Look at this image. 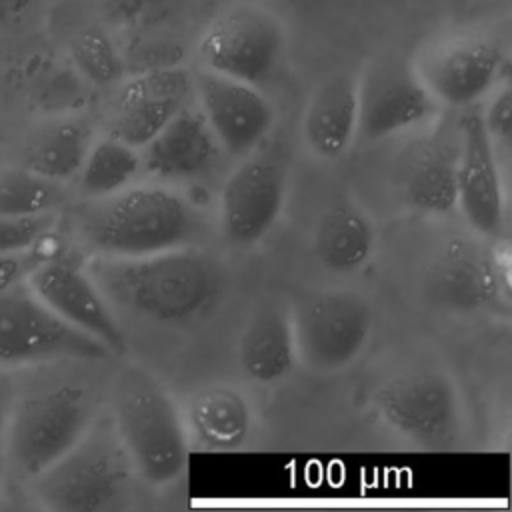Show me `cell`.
Wrapping results in <instances>:
<instances>
[{
  "label": "cell",
  "instance_id": "1",
  "mask_svg": "<svg viewBox=\"0 0 512 512\" xmlns=\"http://www.w3.org/2000/svg\"><path fill=\"white\" fill-rule=\"evenodd\" d=\"M84 266L114 314L122 310L160 324L200 316L222 288L218 264L188 244L130 258L90 254Z\"/></svg>",
  "mask_w": 512,
  "mask_h": 512
},
{
  "label": "cell",
  "instance_id": "2",
  "mask_svg": "<svg viewBox=\"0 0 512 512\" xmlns=\"http://www.w3.org/2000/svg\"><path fill=\"white\" fill-rule=\"evenodd\" d=\"M198 226L188 200L162 186H126L102 198H88L74 216L76 234L90 254L112 258L186 246Z\"/></svg>",
  "mask_w": 512,
  "mask_h": 512
},
{
  "label": "cell",
  "instance_id": "3",
  "mask_svg": "<svg viewBox=\"0 0 512 512\" xmlns=\"http://www.w3.org/2000/svg\"><path fill=\"white\" fill-rule=\"evenodd\" d=\"M112 422L136 468L154 486L174 482L188 462L184 420L158 378L124 368L112 386Z\"/></svg>",
  "mask_w": 512,
  "mask_h": 512
},
{
  "label": "cell",
  "instance_id": "4",
  "mask_svg": "<svg viewBox=\"0 0 512 512\" xmlns=\"http://www.w3.org/2000/svg\"><path fill=\"white\" fill-rule=\"evenodd\" d=\"M136 468L112 418L86 432L28 484L40 506L56 512H108L128 496Z\"/></svg>",
  "mask_w": 512,
  "mask_h": 512
},
{
  "label": "cell",
  "instance_id": "5",
  "mask_svg": "<svg viewBox=\"0 0 512 512\" xmlns=\"http://www.w3.org/2000/svg\"><path fill=\"white\" fill-rule=\"evenodd\" d=\"M96 408L90 392L76 382L18 390L2 432L8 472L26 482L58 460L92 424Z\"/></svg>",
  "mask_w": 512,
  "mask_h": 512
},
{
  "label": "cell",
  "instance_id": "6",
  "mask_svg": "<svg viewBox=\"0 0 512 512\" xmlns=\"http://www.w3.org/2000/svg\"><path fill=\"white\" fill-rule=\"evenodd\" d=\"M108 356L112 354L104 344L54 314L26 280L0 292L2 370L56 360H102Z\"/></svg>",
  "mask_w": 512,
  "mask_h": 512
},
{
  "label": "cell",
  "instance_id": "7",
  "mask_svg": "<svg viewBox=\"0 0 512 512\" xmlns=\"http://www.w3.org/2000/svg\"><path fill=\"white\" fill-rule=\"evenodd\" d=\"M382 422L424 450H448L462 432V406L452 380L438 370L394 376L374 394Z\"/></svg>",
  "mask_w": 512,
  "mask_h": 512
},
{
  "label": "cell",
  "instance_id": "8",
  "mask_svg": "<svg viewBox=\"0 0 512 512\" xmlns=\"http://www.w3.org/2000/svg\"><path fill=\"white\" fill-rule=\"evenodd\" d=\"M296 356L316 370H342L358 358L372 332V308L356 292L320 290L290 310Z\"/></svg>",
  "mask_w": 512,
  "mask_h": 512
},
{
  "label": "cell",
  "instance_id": "9",
  "mask_svg": "<svg viewBox=\"0 0 512 512\" xmlns=\"http://www.w3.org/2000/svg\"><path fill=\"white\" fill-rule=\"evenodd\" d=\"M284 48L280 20L266 8L240 4L206 26L196 52L202 68L260 88L276 74Z\"/></svg>",
  "mask_w": 512,
  "mask_h": 512
},
{
  "label": "cell",
  "instance_id": "10",
  "mask_svg": "<svg viewBox=\"0 0 512 512\" xmlns=\"http://www.w3.org/2000/svg\"><path fill=\"white\" fill-rule=\"evenodd\" d=\"M356 136L382 140L432 120L440 108L416 64L400 54L372 58L356 80Z\"/></svg>",
  "mask_w": 512,
  "mask_h": 512
},
{
  "label": "cell",
  "instance_id": "11",
  "mask_svg": "<svg viewBox=\"0 0 512 512\" xmlns=\"http://www.w3.org/2000/svg\"><path fill=\"white\" fill-rule=\"evenodd\" d=\"M26 282L64 322L104 344L110 354L126 352L124 330L84 262L52 250L30 270Z\"/></svg>",
  "mask_w": 512,
  "mask_h": 512
},
{
  "label": "cell",
  "instance_id": "12",
  "mask_svg": "<svg viewBox=\"0 0 512 512\" xmlns=\"http://www.w3.org/2000/svg\"><path fill=\"white\" fill-rule=\"evenodd\" d=\"M288 190V168L276 150H252L220 192V228L234 246L260 242L276 224Z\"/></svg>",
  "mask_w": 512,
  "mask_h": 512
},
{
  "label": "cell",
  "instance_id": "13",
  "mask_svg": "<svg viewBox=\"0 0 512 512\" xmlns=\"http://www.w3.org/2000/svg\"><path fill=\"white\" fill-rule=\"evenodd\" d=\"M504 276L494 250L470 236L446 238L424 272L428 300L450 312H478L500 302Z\"/></svg>",
  "mask_w": 512,
  "mask_h": 512
},
{
  "label": "cell",
  "instance_id": "14",
  "mask_svg": "<svg viewBox=\"0 0 512 512\" xmlns=\"http://www.w3.org/2000/svg\"><path fill=\"white\" fill-rule=\"evenodd\" d=\"M190 96L192 78L184 68L140 72L118 86L108 112V134L142 148L190 102Z\"/></svg>",
  "mask_w": 512,
  "mask_h": 512
},
{
  "label": "cell",
  "instance_id": "15",
  "mask_svg": "<svg viewBox=\"0 0 512 512\" xmlns=\"http://www.w3.org/2000/svg\"><path fill=\"white\" fill-rule=\"evenodd\" d=\"M192 92L222 150L246 156L258 148L274 124V108L258 86L202 68Z\"/></svg>",
  "mask_w": 512,
  "mask_h": 512
},
{
  "label": "cell",
  "instance_id": "16",
  "mask_svg": "<svg viewBox=\"0 0 512 512\" xmlns=\"http://www.w3.org/2000/svg\"><path fill=\"white\" fill-rule=\"evenodd\" d=\"M458 140L456 206L478 236L498 238L504 228V196L494 142L480 112L470 110L460 118Z\"/></svg>",
  "mask_w": 512,
  "mask_h": 512
},
{
  "label": "cell",
  "instance_id": "17",
  "mask_svg": "<svg viewBox=\"0 0 512 512\" xmlns=\"http://www.w3.org/2000/svg\"><path fill=\"white\" fill-rule=\"evenodd\" d=\"M504 68L502 48L484 38L448 42L416 66L440 106L470 108L498 82Z\"/></svg>",
  "mask_w": 512,
  "mask_h": 512
},
{
  "label": "cell",
  "instance_id": "18",
  "mask_svg": "<svg viewBox=\"0 0 512 512\" xmlns=\"http://www.w3.org/2000/svg\"><path fill=\"white\" fill-rule=\"evenodd\" d=\"M458 146V138L436 130L404 148L396 164V182L410 208L432 216L456 208Z\"/></svg>",
  "mask_w": 512,
  "mask_h": 512
},
{
  "label": "cell",
  "instance_id": "19",
  "mask_svg": "<svg viewBox=\"0 0 512 512\" xmlns=\"http://www.w3.org/2000/svg\"><path fill=\"white\" fill-rule=\"evenodd\" d=\"M142 148L146 170L162 180L204 178L222 152L204 114L190 102Z\"/></svg>",
  "mask_w": 512,
  "mask_h": 512
},
{
  "label": "cell",
  "instance_id": "20",
  "mask_svg": "<svg viewBox=\"0 0 512 512\" xmlns=\"http://www.w3.org/2000/svg\"><path fill=\"white\" fill-rule=\"evenodd\" d=\"M356 122V78L334 74L312 92L302 114V136L318 158L334 160L354 140Z\"/></svg>",
  "mask_w": 512,
  "mask_h": 512
},
{
  "label": "cell",
  "instance_id": "21",
  "mask_svg": "<svg viewBox=\"0 0 512 512\" xmlns=\"http://www.w3.org/2000/svg\"><path fill=\"white\" fill-rule=\"evenodd\" d=\"M296 362V344L290 310L278 304H262L248 318L238 340V364L242 372L260 384L286 378Z\"/></svg>",
  "mask_w": 512,
  "mask_h": 512
},
{
  "label": "cell",
  "instance_id": "22",
  "mask_svg": "<svg viewBox=\"0 0 512 512\" xmlns=\"http://www.w3.org/2000/svg\"><path fill=\"white\" fill-rule=\"evenodd\" d=\"M182 420L186 434L208 450H236L252 432V408L246 396L228 384L194 392Z\"/></svg>",
  "mask_w": 512,
  "mask_h": 512
},
{
  "label": "cell",
  "instance_id": "23",
  "mask_svg": "<svg viewBox=\"0 0 512 512\" xmlns=\"http://www.w3.org/2000/svg\"><path fill=\"white\" fill-rule=\"evenodd\" d=\"M312 248L318 262L332 272H354L362 268L374 250V228L360 206L338 198L320 214Z\"/></svg>",
  "mask_w": 512,
  "mask_h": 512
},
{
  "label": "cell",
  "instance_id": "24",
  "mask_svg": "<svg viewBox=\"0 0 512 512\" xmlns=\"http://www.w3.org/2000/svg\"><path fill=\"white\" fill-rule=\"evenodd\" d=\"M92 142L94 130L88 120L78 116L54 118L28 138L20 166L48 180L66 184L76 180Z\"/></svg>",
  "mask_w": 512,
  "mask_h": 512
},
{
  "label": "cell",
  "instance_id": "25",
  "mask_svg": "<svg viewBox=\"0 0 512 512\" xmlns=\"http://www.w3.org/2000/svg\"><path fill=\"white\" fill-rule=\"evenodd\" d=\"M140 154L124 140L106 134L94 138L78 170V188L86 198H102L124 190L140 168Z\"/></svg>",
  "mask_w": 512,
  "mask_h": 512
},
{
  "label": "cell",
  "instance_id": "26",
  "mask_svg": "<svg viewBox=\"0 0 512 512\" xmlns=\"http://www.w3.org/2000/svg\"><path fill=\"white\" fill-rule=\"evenodd\" d=\"M64 200V184L38 176L20 164L0 172V216L50 214L58 212Z\"/></svg>",
  "mask_w": 512,
  "mask_h": 512
},
{
  "label": "cell",
  "instance_id": "27",
  "mask_svg": "<svg viewBox=\"0 0 512 512\" xmlns=\"http://www.w3.org/2000/svg\"><path fill=\"white\" fill-rule=\"evenodd\" d=\"M72 62L78 72L96 86L116 84L124 76V64L110 38L100 30L82 32L72 44Z\"/></svg>",
  "mask_w": 512,
  "mask_h": 512
},
{
  "label": "cell",
  "instance_id": "28",
  "mask_svg": "<svg viewBox=\"0 0 512 512\" xmlns=\"http://www.w3.org/2000/svg\"><path fill=\"white\" fill-rule=\"evenodd\" d=\"M56 212L34 216H0V254H24L50 240Z\"/></svg>",
  "mask_w": 512,
  "mask_h": 512
},
{
  "label": "cell",
  "instance_id": "29",
  "mask_svg": "<svg viewBox=\"0 0 512 512\" xmlns=\"http://www.w3.org/2000/svg\"><path fill=\"white\" fill-rule=\"evenodd\" d=\"M492 98L486 104V110L480 112L482 124L490 136V140L502 146L510 144L512 136V88L508 82L496 84Z\"/></svg>",
  "mask_w": 512,
  "mask_h": 512
},
{
  "label": "cell",
  "instance_id": "30",
  "mask_svg": "<svg viewBox=\"0 0 512 512\" xmlns=\"http://www.w3.org/2000/svg\"><path fill=\"white\" fill-rule=\"evenodd\" d=\"M102 12L118 24H136L164 8L170 0H98Z\"/></svg>",
  "mask_w": 512,
  "mask_h": 512
},
{
  "label": "cell",
  "instance_id": "31",
  "mask_svg": "<svg viewBox=\"0 0 512 512\" xmlns=\"http://www.w3.org/2000/svg\"><path fill=\"white\" fill-rule=\"evenodd\" d=\"M52 250L42 244L40 248H34L24 254H0V292L16 282L26 280L30 270Z\"/></svg>",
  "mask_w": 512,
  "mask_h": 512
},
{
  "label": "cell",
  "instance_id": "32",
  "mask_svg": "<svg viewBox=\"0 0 512 512\" xmlns=\"http://www.w3.org/2000/svg\"><path fill=\"white\" fill-rule=\"evenodd\" d=\"M18 394V384H16V374L14 370H2L0 368V436L6 428L12 404Z\"/></svg>",
  "mask_w": 512,
  "mask_h": 512
},
{
  "label": "cell",
  "instance_id": "33",
  "mask_svg": "<svg viewBox=\"0 0 512 512\" xmlns=\"http://www.w3.org/2000/svg\"><path fill=\"white\" fill-rule=\"evenodd\" d=\"M28 0H0V16H10L26 8Z\"/></svg>",
  "mask_w": 512,
  "mask_h": 512
},
{
  "label": "cell",
  "instance_id": "34",
  "mask_svg": "<svg viewBox=\"0 0 512 512\" xmlns=\"http://www.w3.org/2000/svg\"><path fill=\"white\" fill-rule=\"evenodd\" d=\"M6 476H8V456H6L4 438L0 436V494H2V488H4V482H6Z\"/></svg>",
  "mask_w": 512,
  "mask_h": 512
}]
</instances>
